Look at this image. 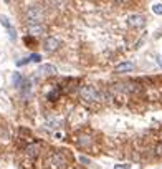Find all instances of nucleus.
<instances>
[{
    "label": "nucleus",
    "mask_w": 162,
    "mask_h": 169,
    "mask_svg": "<svg viewBox=\"0 0 162 169\" xmlns=\"http://www.w3.org/2000/svg\"><path fill=\"white\" fill-rule=\"evenodd\" d=\"M0 22H2V25H3L5 28H8V30H12V28H10V22L7 20V17H2V18H0Z\"/></svg>",
    "instance_id": "nucleus-14"
},
{
    "label": "nucleus",
    "mask_w": 162,
    "mask_h": 169,
    "mask_svg": "<svg viewBox=\"0 0 162 169\" xmlns=\"http://www.w3.org/2000/svg\"><path fill=\"white\" fill-rule=\"evenodd\" d=\"M114 169H131V164H126V162L124 164H116Z\"/></svg>",
    "instance_id": "nucleus-15"
},
{
    "label": "nucleus",
    "mask_w": 162,
    "mask_h": 169,
    "mask_svg": "<svg viewBox=\"0 0 162 169\" xmlns=\"http://www.w3.org/2000/svg\"><path fill=\"white\" fill-rule=\"evenodd\" d=\"M47 32V28L45 25H41V23H28V33L32 35H41Z\"/></svg>",
    "instance_id": "nucleus-6"
},
{
    "label": "nucleus",
    "mask_w": 162,
    "mask_h": 169,
    "mask_svg": "<svg viewBox=\"0 0 162 169\" xmlns=\"http://www.w3.org/2000/svg\"><path fill=\"white\" fill-rule=\"evenodd\" d=\"M80 144H83V146H89V144H91V139H89L88 136H80Z\"/></svg>",
    "instance_id": "nucleus-12"
},
{
    "label": "nucleus",
    "mask_w": 162,
    "mask_h": 169,
    "mask_svg": "<svg viewBox=\"0 0 162 169\" xmlns=\"http://www.w3.org/2000/svg\"><path fill=\"white\" fill-rule=\"evenodd\" d=\"M157 63L162 67V55H159V56H157Z\"/></svg>",
    "instance_id": "nucleus-17"
},
{
    "label": "nucleus",
    "mask_w": 162,
    "mask_h": 169,
    "mask_svg": "<svg viewBox=\"0 0 162 169\" xmlns=\"http://www.w3.org/2000/svg\"><path fill=\"white\" fill-rule=\"evenodd\" d=\"M152 12L157 15H162V3H154L152 5Z\"/></svg>",
    "instance_id": "nucleus-11"
},
{
    "label": "nucleus",
    "mask_w": 162,
    "mask_h": 169,
    "mask_svg": "<svg viewBox=\"0 0 162 169\" xmlns=\"http://www.w3.org/2000/svg\"><path fill=\"white\" fill-rule=\"evenodd\" d=\"M25 83H27V81L22 78V75H20V73H15V75H14V85H15V86H17L18 90L23 88V85H25Z\"/></svg>",
    "instance_id": "nucleus-9"
},
{
    "label": "nucleus",
    "mask_w": 162,
    "mask_h": 169,
    "mask_svg": "<svg viewBox=\"0 0 162 169\" xmlns=\"http://www.w3.org/2000/svg\"><path fill=\"white\" fill-rule=\"evenodd\" d=\"M38 148H40L38 144H33V146H28V148H27V153H30L32 156H35L36 153H38Z\"/></svg>",
    "instance_id": "nucleus-10"
},
{
    "label": "nucleus",
    "mask_w": 162,
    "mask_h": 169,
    "mask_svg": "<svg viewBox=\"0 0 162 169\" xmlns=\"http://www.w3.org/2000/svg\"><path fill=\"white\" fill-rule=\"evenodd\" d=\"M28 58H30V61H35V63H40V61H41V56L38 53H32Z\"/></svg>",
    "instance_id": "nucleus-13"
},
{
    "label": "nucleus",
    "mask_w": 162,
    "mask_h": 169,
    "mask_svg": "<svg viewBox=\"0 0 162 169\" xmlns=\"http://www.w3.org/2000/svg\"><path fill=\"white\" fill-rule=\"evenodd\" d=\"M65 157L60 154V153H55V154L50 156V164H51V168L53 169H61L65 166Z\"/></svg>",
    "instance_id": "nucleus-5"
},
{
    "label": "nucleus",
    "mask_w": 162,
    "mask_h": 169,
    "mask_svg": "<svg viewBox=\"0 0 162 169\" xmlns=\"http://www.w3.org/2000/svg\"><path fill=\"white\" fill-rule=\"evenodd\" d=\"M80 96L84 100V101H88V103H95V101H99V100H101V96H99V93H98V90H95L93 86H89V85L81 86L80 88Z\"/></svg>",
    "instance_id": "nucleus-1"
},
{
    "label": "nucleus",
    "mask_w": 162,
    "mask_h": 169,
    "mask_svg": "<svg viewBox=\"0 0 162 169\" xmlns=\"http://www.w3.org/2000/svg\"><path fill=\"white\" fill-rule=\"evenodd\" d=\"M157 154H162V144L161 146H157Z\"/></svg>",
    "instance_id": "nucleus-18"
},
{
    "label": "nucleus",
    "mask_w": 162,
    "mask_h": 169,
    "mask_svg": "<svg viewBox=\"0 0 162 169\" xmlns=\"http://www.w3.org/2000/svg\"><path fill=\"white\" fill-rule=\"evenodd\" d=\"M38 71H40V75H55L58 70H56V67H53L51 63H43V65H40Z\"/></svg>",
    "instance_id": "nucleus-8"
},
{
    "label": "nucleus",
    "mask_w": 162,
    "mask_h": 169,
    "mask_svg": "<svg viewBox=\"0 0 162 169\" xmlns=\"http://www.w3.org/2000/svg\"><path fill=\"white\" fill-rule=\"evenodd\" d=\"M132 70H134V65H132L131 61H122V63H119V65L114 68L116 73H129V71H132Z\"/></svg>",
    "instance_id": "nucleus-7"
},
{
    "label": "nucleus",
    "mask_w": 162,
    "mask_h": 169,
    "mask_svg": "<svg viewBox=\"0 0 162 169\" xmlns=\"http://www.w3.org/2000/svg\"><path fill=\"white\" fill-rule=\"evenodd\" d=\"M25 17H27L28 23H41V20H43V10L38 7H32L27 10Z\"/></svg>",
    "instance_id": "nucleus-2"
},
{
    "label": "nucleus",
    "mask_w": 162,
    "mask_h": 169,
    "mask_svg": "<svg viewBox=\"0 0 162 169\" xmlns=\"http://www.w3.org/2000/svg\"><path fill=\"white\" fill-rule=\"evenodd\" d=\"M114 2H116V3H121V5H122V3H128L129 0H114Z\"/></svg>",
    "instance_id": "nucleus-16"
},
{
    "label": "nucleus",
    "mask_w": 162,
    "mask_h": 169,
    "mask_svg": "<svg viewBox=\"0 0 162 169\" xmlns=\"http://www.w3.org/2000/svg\"><path fill=\"white\" fill-rule=\"evenodd\" d=\"M146 17L141 14H134V15H131L128 18V23L131 25V27H134V28H142L144 25H146Z\"/></svg>",
    "instance_id": "nucleus-3"
},
{
    "label": "nucleus",
    "mask_w": 162,
    "mask_h": 169,
    "mask_svg": "<svg viewBox=\"0 0 162 169\" xmlns=\"http://www.w3.org/2000/svg\"><path fill=\"white\" fill-rule=\"evenodd\" d=\"M43 47H45L47 52H56L61 47V41L58 38H55V37H47L45 41H43Z\"/></svg>",
    "instance_id": "nucleus-4"
}]
</instances>
